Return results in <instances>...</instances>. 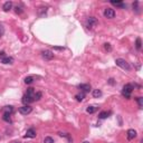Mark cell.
I'll use <instances>...</instances> for the list:
<instances>
[{"instance_id": "obj_1", "label": "cell", "mask_w": 143, "mask_h": 143, "mask_svg": "<svg viewBox=\"0 0 143 143\" xmlns=\"http://www.w3.org/2000/svg\"><path fill=\"white\" fill-rule=\"evenodd\" d=\"M132 92H133V85H132V84H126V85H124L123 90H122V95H123L125 98H130V97H131Z\"/></svg>"}, {"instance_id": "obj_2", "label": "cell", "mask_w": 143, "mask_h": 143, "mask_svg": "<svg viewBox=\"0 0 143 143\" xmlns=\"http://www.w3.org/2000/svg\"><path fill=\"white\" fill-rule=\"evenodd\" d=\"M115 63H116V65L119 66V67H121L122 69L126 70V72H128V70L131 69V66L128 65V63L125 61V59L123 58H117L116 61H115Z\"/></svg>"}, {"instance_id": "obj_3", "label": "cell", "mask_w": 143, "mask_h": 143, "mask_svg": "<svg viewBox=\"0 0 143 143\" xmlns=\"http://www.w3.org/2000/svg\"><path fill=\"white\" fill-rule=\"evenodd\" d=\"M32 111V106H29V105H24V106L19 107V113L22 114V115H28V114H30Z\"/></svg>"}, {"instance_id": "obj_4", "label": "cell", "mask_w": 143, "mask_h": 143, "mask_svg": "<svg viewBox=\"0 0 143 143\" xmlns=\"http://www.w3.org/2000/svg\"><path fill=\"white\" fill-rule=\"evenodd\" d=\"M41 56H43V58L45 61H51L54 58V54L50 50H43L41 51Z\"/></svg>"}, {"instance_id": "obj_5", "label": "cell", "mask_w": 143, "mask_h": 143, "mask_svg": "<svg viewBox=\"0 0 143 143\" xmlns=\"http://www.w3.org/2000/svg\"><path fill=\"white\" fill-rule=\"evenodd\" d=\"M104 16L107 19H112V18L115 17V11H114V9H112V8H106V9L104 10Z\"/></svg>"}, {"instance_id": "obj_6", "label": "cell", "mask_w": 143, "mask_h": 143, "mask_svg": "<svg viewBox=\"0 0 143 143\" xmlns=\"http://www.w3.org/2000/svg\"><path fill=\"white\" fill-rule=\"evenodd\" d=\"M97 24H98V21H97V19L95 17H90L87 19V27L88 28H93V27L96 26Z\"/></svg>"}, {"instance_id": "obj_7", "label": "cell", "mask_w": 143, "mask_h": 143, "mask_svg": "<svg viewBox=\"0 0 143 143\" xmlns=\"http://www.w3.org/2000/svg\"><path fill=\"white\" fill-rule=\"evenodd\" d=\"M126 136H127V140H133V139L136 138V131L133 130V128H130L127 132H126Z\"/></svg>"}, {"instance_id": "obj_8", "label": "cell", "mask_w": 143, "mask_h": 143, "mask_svg": "<svg viewBox=\"0 0 143 143\" xmlns=\"http://www.w3.org/2000/svg\"><path fill=\"white\" fill-rule=\"evenodd\" d=\"M21 101H22V103H24L25 105H29L30 103L34 102V98H32V96H28V95L25 94L24 96H22V99H21Z\"/></svg>"}, {"instance_id": "obj_9", "label": "cell", "mask_w": 143, "mask_h": 143, "mask_svg": "<svg viewBox=\"0 0 143 143\" xmlns=\"http://www.w3.org/2000/svg\"><path fill=\"white\" fill-rule=\"evenodd\" d=\"M36 131H35L34 128H29V130H27L26 132V135H25V138H30V139H34L36 138Z\"/></svg>"}, {"instance_id": "obj_10", "label": "cell", "mask_w": 143, "mask_h": 143, "mask_svg": "<svg viewBox=\"0 0 143 143\" xmlns=\"http://www.w3.org/2000/svg\"><path fill=\"white\" fill-rule=\"evenodd\" d=\"M78 88L83 91V93H86V92H90L91 91V85L90 84H80L78 85Z\"/></svg>"}, {"instance_id": "obj_11", "label": "cell", "mask_w": 143, "mask_h": 143, "mask_svg": "<svg viewBox=\"0 0 143 143\" xmlns=\"http://www.w3.org/2000/svg\"><path fill=\"white\" fill-rule=\"evenodd\" d=\"M11 8H12V2H11V1H7V2H5V3H3V6H2L3 11H9Z\"/></svg>"}, {"instance_id": "obj_12", "label": "cell", "mask_w": 143, "mask_h": 143, "mask_svg": "<svg viewBox=\"0 0 143 143\" xmlns=\"http://www.w3.org/2000/svg\"><path fill=\"white\" fill-rule=\"evenodd\" d=\"M2 64H12L14 63V58L12 57H8V56H6L5 58H2Z\"/></svg>"}, {"instance_id": "obj_13", "label": "cell", "mask_w": 143, "mask_h": 143, "mask_svg": "<svg viewBox=\"0 0 143 143\" xmlns=\"http://www.w3.org/2000/svg\"><path fill=\"white\" fill-rule=\"evenodd\" d=\"M3 113H7V114H11L12 112H14V107L10 106V105H8V106H5L3 107Z\"/></svg>"}, {"instance_id": "obj_14", "label": "cell", "mask_w": 143, "mask_h": 143, "mask_svg": "<svg viewBox=\"0 0 143 143\" xmlns=\"http://www.w3.org/2000/svg\"><path fill=\"white\" fill-rule=\"evenodd\" d=\"M75 98H76V101H78V102H82V101H84V98H85V93H79V94H76L75 95Z\"/></svg>"}, {"instance_id": "obj_15", "label": "cell", "mask_w": 143, "mask_h": 143, "mask_svg": "<svg viewBox=\"0 0 143 143\" xmlns=\"http://www.w3.org/2000/svg\"><path fill=\"white\" fill-rule=\"evenodd\" d=\"M135 47H136L138 50H141V48H142V41H141V38H136Z\"/></svg>"}, {"instance_id": "obj_16", "label": "cell", "mask_w": 143, "mask_h": 143, "mask_svg": "<svg viewBox=\"0 0 143 143\" xmlns=\"http://www.w3.org/2000/svg\"><path fill=\"white\" fill-rule=\"evenodd\" d=\"M111 3H112V5H114V6H117V7H122V8L125 7V5H124L122 1H114V0H112Z\"/></svg>"}, {"instance_id": "obj_17", "label": "cell", "mask_w": 143, "mask_h": 143, "mask_svg": "<svg viewBox=\"0 0 143 143\" xmlns=\"http://www.w3.org/2000/svg\"><path fill=\"white\" fill-rule=\"evenodd\" d=\"M93 96H94L95 98H98V97L102 96V92L99 90H94L93 91Z\"/></svg>"}, {"instance_id": "obj_18", "label": "cell", "mask_w": 143, "mask_h": 143, "mask_svg": "<svg viewBox=\"0 0 143 143\" xmlns=\"http://www.w3.org/2000/svg\"><path fill=\"white\" fill-rule=\"evenodd\" d=\"M41 96H43V94H41L40 92H37L34 94V96H32V98H34V102L35 101H39V99L41 98Z\"/></svg>"}, {"instance_id": "obj_19", "label": "cell", "mask_w": 143, "mask_h": 143, "mask_svg": "<svg viewBox=\"0 0 143 143\" xmlns=\"http://www.w3.org/2000/svg\"><path fill=\"white\" fill-rule=\"evenodd\" d=\"M34 94H35V91H34V88L32 87H29V88H27V92H26V95H28V96H34Z\"/></svg>"}, {"instance_id": "obj_20", "label": "cell", "mask_w": 143, "mask_h": 143, "mask_svg": "<svg viewBox=\"0 0 143 143\" xmlns=\"http://www.w3.org/2000/svg\"><path fill=\"white\" fill-rule=\"evenodd\" d=\"M109 114L110 113H107V112H101V113H99L98 114V117H99V119H106V117L107 116H109Z\"/></svg>"}, {"instance_id": "obj_21", "label": "cell", "mask_w": 143, "mask_h": 143, "mask_svg": "<svg viewBox=\"0 0 143 143\" xmlns=\"http://www.w3.org/2000/svg\"><path fill=\"white\" fill-rule=\"evenodd\" d=\"M97 110V107L96 106H88L87 109H86V111H87V113H90V114H92V113H94L95 111Z\"/></svg>"}, {"instance_id": "obj_22", "label": "cell", "mask_w": 143, "mask_h": 143, "mask_svg": "<svg viewBox=\"0 0 143 143\" xmlns=\"http://www.w3.org/2000/svg\"><path fill=\"white\" fill-rule=\"evenodd\" d=\"M34 82V77H32V76H28V77H26L25 78V83H26V84H32V83Z\"/></svg>"}, {"instance_id": "obj_23", "label": "cell", "mask_w": 143, "mask_h": 143, "mask_svg": "<svg viewBox=\"0 0 143 143\" xmlns=\"http://www.w3.org/2000/svg\"><path fill=\"white\" fill-rule=\"evenodd\" d=\"M2 120L6 122H11L10 120V114H7V113H3V116H2Z\"/></svg>"}, {"instance_id": "obj_24", "label": "cell", "mask_w": 143, "mask_h": 143, "mask_svg": "<svg viewBox=\"0 0 143 143\" xmlns=\"http://www.w3.org/2000/svg\"><path fill=\"white\" fill-rule=\"evenodd\" d=\"M44 143H54V139L50 136H46L44 139Z\"/></svg>"}, {"instance_id": "obj_25", "label": "cell", "mask_w": 143, "mask_h": 143, "mask_svg": "<svg viewBox=\"0 0 143 143\" xmlns=\"http://www.w3.org/2000/svg\"><path fill=\"white\" fill-rule=\"evenodd\" d=\"M136 101H138L139 107H140V109H142V106H143V98H142V97H138V98H136Z\"/></svg>"}, {"instance_id": "obj_26", "label": "cell", "mask_w": 143, "mask_h": 143, "mask_svg": "<svg viewBox=\"0 0 143 143\" xmlns=\"http://www.w3.org/2000/svg\"><path fill=\"white\" fill-rule=\"evenodd\" d=\"M104 48H105V50H107V51H111L112 50V47H111V45L110 44H104Z\"/></svg>"}, {"instance_id": "obj_27", "label": "cell", "mask_w": 143, "mask_h": 143, "mask_svg": "<svg viewBox=\"0 0 143 143\" xmlns=\"http://www.w3.org/2000/svg\"><path fill=\"white\" fill-rule=\"evenodd\" d=\"M3 34H5V28H3L2 25H0V37L3 36Z\"/></svg>"}, {"instance_id": "obj_28", "label": "cell", "mask_w": 143, "mask_h": 143, "mask_svg": "<svg viewBox=\"0 0 143 143\" xmlns=\"http://www.w3.org/2000/svg\"><path fill=\"white\" fill-rule=\"evenodd\" d=\"M15 11L17 12V14H21V12H22V9H21L20 7H18V6H17V7L15 8Z\"/></svg>"}, {"instance_id": "obj_29", "label": "cell", "mask_w": 143, "mask_h": 143, "mask_svg": "<svg viewBox=\"0 0 143 143\" xmlns=\"http://www.w3.org/2000/svg\"><path fill=\"white\" fill-rule=\"evenodd\" d=\"M55 50H64V47H58V46H55V47H53Z\"/></svg>"}, {"instance_id": "obj_30", "label": "cell", "mask_w": 143, "mask_h": 143, "mask_svg": "<svg viewBox=\"0 0 143 143\" xmlns=\"http://www.w3.org/2000/svg\"><path fill=\"white\" fill-rule=\"evenodd\" d=\"M5 57H6L5 51H0V58H5Z\"/></svg>"}, {"instance_id": "obj_31", "label": "cell", "mask_w": 143, "mask_h": 143, "mask_svg": "<svg viewBox=\"0 0 143 143\" xmlns=\"http://www.w3.org/2000/svg\"><path fill=\"white\" fill-rule=\"evenodd\" d=\"M109 84L114 85V79H113V78H110V79H109Z\"/></svg>"}, {"instance_id": "obj_32", "label": "cell", "mask_w": 143, "mask_h": 143, "mask_svg": "<svg viewBox=\"0 0 143 143\" xmlns=\"http://www.w3.org/2000/svg\"><path fill=\"white\" fill-rule=\"evenodd\" d=\"M10 143H20L19 141H12V142H10Z\"/></svg>"}, {"instance_id": "obj_33", "label": "cell", "mask_w": 143, "mask_h": 143, "mask_svg": "<svg viewBox=\"0 0 143 143\" xmlns=\"http://www.w3.org/2000/svg\"><path fill=\"white\" fill-rule=\"evenodd\" d=\"M83 143H90V142H88V141H85V142H83Z\"/></svg>"}]
</instances>
